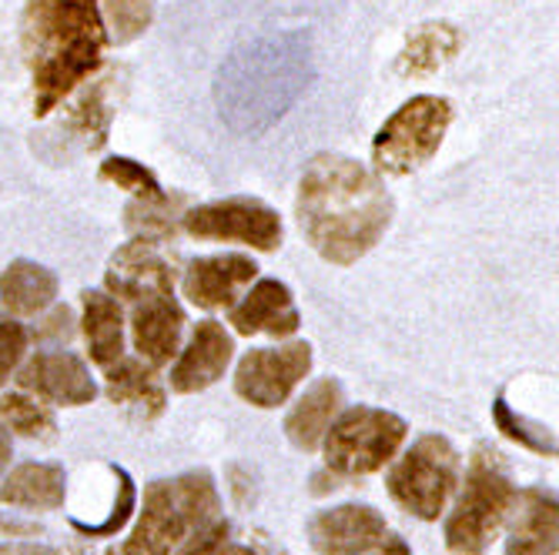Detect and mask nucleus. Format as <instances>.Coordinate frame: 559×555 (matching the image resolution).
Listing matches in <instances>:
<instances>
[{
  "label": "nucleus",
  "mask_w": 559,
  "mask_h": 555,
  "mask_svg": "<svg viewBox=\"0 0 559 555\" xmlns=\"http://www.w3.org/2000/svg\"><path fill=\"white\" fill-rule=\"evenodd\" d=\"M392 221V197L376 171L345 155H319L301 174L298 225L332 265H355Z\"/></svg>",
  "instance_id": "nucleus-1"
},
{
  "label": "nucleus",
  "mask_w": 559,
  "mask_h": 555,
  "mask_svg": "<svg viewBox=\"0 0 559 555\" xmlns=\"http://www.w3.org/2000/svg\"><path fill=\"white\" fill-rule=\"evenodd\" d=\"M21 44L34 77V114L44 118L100 68L108 34L97 0H27Z\"/></svg>",
  "instance_id": "nucleus-2"
},
{
  "label": "nucleus",
  "mask_w": 559,
  "mask_h": 555,
  "mask_svg": "<svg viewBox=\"0 0 559 555\" xmlns=\"http://www.w3.org/2000/svg\"><path fill=\"white\" fill-rule=\"evenodd\" d=\"M312 77V50L305 34H269L248 40L225 61L215 100L238 134L269 131Z\"/></svg>",
  "instance_id": "nucleus-3"
},
{
  "label": "nucleus",
  "mask_w": 559,
  "mask_h": 555,
  "mask_svg": "<svg viewBox=\"0 0 559 555\" xmlns=\"http://www.w3.org/2000/svg\"><path fill=\"white\" fill-rule=\"evenodd\" d=\"M218 512L222 498L212 472L158 479L144 488V512L118 555H171L194 529L215 522Z\"/></svg>",
  "instance_id": "nucleus-4"
},
{
  "label": "nucleus",
  "mask_w": 559,
  "mask_h": 555,
  "mask_svg": "<svg viewBox=\"0 0 559 555\" xmlns=\"http://www.w3.org/2000/svg\"><path fill=\"white\" fill-rule=\"evenodd\" d=\"M513 506L516 488L510 469L496 448L479 445L466 472L463 495L445 519V545L460 555H483Z\"/></svg>",
  "instance_id": "nucleus-5"
},
{
  "label": "nucleus",
  "mask_w": 559,
  "mask_h": 555,
  "mask_svg": "<svg viewBox=\"0 0 559 555\" xmlns=\"http://www.w3.org/2000/svg\"><path fill=\"white\" fill-rule=\"evenodd\" d=\"M452 124V105L436 94H419L379 128L372 141V161L385 174L419 171L445 137Z\"/></svg>",
  "instance_id": "nucleus-6"
},
{
  "label": "nucleus",
  "mask_w": 559,
  "mask_h": 555,
  "mask_svg": "<svg viewBox=\"0 0 559 555\" xmlns=\"http://www.w3.org/2000/svg\"><path fill=\"white\" fill-rule=\"evenodd\" d=\"M389 495L405 512L419 519H439L445 498L460 485V451L442 435H423L405 456L392 466Z\"/></svg>",
  "instance_id": "nucleus-7"
},
{
  "label": "nucleus",
  "mask_w": 559,
  "mask_h": 555,
  "mask_svg": "<svg viewBox=\"0 0 559 555\" xmlns=\"http://www.w3.org/2000/svg\"><path fill=\"white\" fill-rule=\"evenodd\" d=\"M405 422L382 409H348L325 429V462L338 475H369L382 469L405 438Z\"/></svg>",
  "instance_id": "nucleus-8"
},
{
  "label": "nucleus",
  "mask_w": 559,
  "mask_h": 555,
  "mask_svg": "<svg viewBox=\"0 0 559 555\" xmlns=\"http://www.w3.org/2000/svg\"><path fill=\"white\" fill-rule=\"evenodd\" d=\"M185 231L191 238L212 241H241L259 251H275L282 244L278 215L255 197H225L201 205L185 215Z\"/></svg>",
  "instance_id": "nucleus-9"
},
{
  "label": "nucleus",
  "mask_w": 559,
  "mask_h": 555,
  "mask_svg": "<svg viewBox=\"0 0 559 555\" xmlns=\"http://www.w3.org/2000/svg\"><path fill=\"white\" fill-rule=\"evenodd\" d=\"M312 369V345L292 341L282 348H255L238 362L235 391L259 409H278L292 388Z\"/></svg>",
  "instance_id": "nucleus-10"
},
{
  "label": "nucleus",
  "mask_w": 559,
  "mask_h": 555,
  "mask_svg": "<svg viewBox=\"0 0 559 555\" xmlns=\"http://www.w3.org/2000/svg\"><path fill=\"white\" fill-rule=\"evenodd\" d=\"M385 535V519L372 506H338L309 519V539L319 555H366Z\"/></svg>",
  "instance_id": "nucleus-11"
},
{
  "label": "nucleus",
  "mask_w": 559,
  "mask_h": 555,
  "mask_svg": "<svg viewBox=\"0 0 559 555\" xmlns=\"http://www.w3.org/2000/svg\"><path fill=\"white\" fill-rule=\"evenodd\" d=\"M21 388L37 391L47 401H58V406H87V401L97 395L94 378L87 372V365L71 355V351H40L34 355L21 375H17Z\"/></svg>",
  "instance_id": "nucleus-12"
},
{
  "label": "nucleus",
  "mask_w": 559,
  "mask_h": 555,
  "mask_svg": "<svg viewBox=\"0 0 559 555\" xmlns=\"http://www.w3.org/2000/svg\"><path fill=\"white\" fill-rule=\"evenodd\" d=\"M181 328H185V312L175 301V291L147 294L134 301L131 335H134V348L141 362H147L151 369L171 362L181 341Z\"/></svg>",
  "instance_id": "nucleus-13"
},
{
  "label": "nucleus",
  "mask_w": 559,
  "mask_h": 555,
  "mask_svg": "<svg viewBox=\"0 0 559 555\" xmlns=\"http://www.w3.org/2000/svg\"><path fill=\"white\" fill-rule=\"evenodd\" d=\"M231 351H235L231 335L218 322H201L188 348L181 351V359L171 369V388L181 395H191V391L215 385L231 362Z\"/></svg>",
  "instance_id": "nucleus-14"
},
{
  "label": "nucleus",
  "mask_w": 559,
  "mask_h": 555,
  "mask_svg": "<svg viewBox=\"0 0 559 555\" xmlns=\"http://www.w3.org/2000/svg\"><path fill=\"white\" fill-rule=\"evenodd\" d=\"M108 288L128 301L175 291L171 288V265L165 262V255L158 251L155 241L138 238V241L124 244L121 251H115L111 268H108Z\"/></svg>",
  "instance_id": "nucleus-15"
},
{
  "label": "nucleus",
  "mask_w": 559,
  "mask_h": 555,
  "mask_svg": "<svg viewBox=\"0 0 559 555\" xmlns=\"http://www.w3.org/2000/svg\"><path fill=\"white\" fill-rule=\"evenodd\" d=\"M259 265L245 255H215V258H198L185 272V294L198 309H225L238 298L245 285H251Z\"/></svg>",
  "instance_id": "nucleus-16"
},
{
  "label": "nucleus",
  "mask_w": 559,
  "mask_h": 555,
  "mask_svg": "<svg viewBox=\"0 0 559 555\" xmlns=\"http://www.w3.org/2000/svg\"><path fill=\"white\" fill-rule=\"evenodd\" d=\"M231 325L238 335H275L285 338L292 331H298L301 318L295 309V298L288 291V285L265 278L245 294L241 305H235L231 312Z\"/></svg>",
  "instance_id": "nucleus-17"
},
{
  "label": "nucleus",
  "mask_w": 559,
  "mask_h": 555,
  "mask_svg": "<svg viewBox=\"0 0 559 555\" xmlns=\"http://www.w3.org/2000/svg\"><path fill=\"white\" fill-rule=\"evenodd\" d=\"M520 509L506 539V555H556V495L546 488H530L516 495Z\"/></svg>",
  "instance_id": "nucleus-18"
},
{
  "label": "nucleus",
  "mask_w": 559,
  "mask_h": 555,
  "mask_svg": "<svg viewBox=\"0 0 559 555\" xmlns=\"http://www.w3.org/2000/svg\"><path fill=\"white\" fill-rule=\"evenodd\" d=\"M338 406H342V385L335 378H319L288 412V419H285L288 438L301 451H316L322 445V435L332 425Z\"/></svg>",
  "instance_id": "nucleus-19"
},
{
  "label": "nucleus",
  "mask_w": 559,
  "mask_h": 555,
  "mask_svg": "<svg viewBox=\"0 0 559 555\" xmlns=\"http://www.w3.org/2000/svg\"><path fill=\"white\" fill-rule=\"evenodd\" d=\"M84 338L94 365L108 369L124 355V315L105 291H84Z\"/></svg>",
  "instance_id": "nucleus-20"
},
{
  "label": "nucleus",
  "mask_w": 559,
  "mask_h": 555,
  "mask_svg": "<svg viewBox=\"0 0 559 555\" xmlns=\"http://www.w3.org/2000/svg\"><path fill=\"white\" fill-rule=\"evenodd\" d=\"M64 469L61 466H47V462H24L17 466L4 485H0V498L8 506L21 509H61L64 506Z\"/></svg>",
  "instance_id": "nucleus-21"
},
{
  "label": "nucleus",
  "mask_w": 559,
  "mask_h": 555,
  "mask_svg": "<svg viewBox=\"0 0 559 555\" xmlns=\"http://www.w3.org/2000/svg\"><path fill=\"white\" fill-rule=\"evenodd\" d=\"M58 298V275L37 262H14L0 275V309L14 315H37Z\"/></svg>",
  "instance_id": "nucleus-22"
},
{
  "label": "nucleus",
  "mask_w": 559,
  "mask_h": 555,
  "mask_svg": "<svg viewBox=\"0 0 559 555\" xmlns=\"http://www.w3.org/2000/svg\"><path fill=\"white\" fill-rule=\"evenodd\" d=\"M460 31L452 24H426L419 31L409 34L405 47L399 50L395 58V71L402 77H423V74H432L439 71L442 64H449L455 55H460Z\"/></svg>",
  "instance_id": "nucleus-23"
},
{
  "label": "nucleus",
  "mask_w": 559,
  "mask_h": 555,
  "mask_svg": "<svg viewBox=\"0 0 559 555\" xmlns=\"http://www.w3.org/2000/svg\"><path fill=\"white\" fill-rule=\"evenodd\" d=\"M105 372H108V398L118 401V406H134L144 419L158 415L165 409V388L155 378V369L151 365L131 362L121 355Z\"/></svg>",
  "instance_id": "nucleus-24"
},
{
  "label": "nucleus",
  "mask_w": 559,
  "mask_h": 555,
  "mask_svg": "<svg viewBox=\"0 0 559 555\" xmlns=\"http://www.w3.org/2000/svg\"><path fill=\"white\" fill-rule=\"evenodd\" d=\"M0 432H14L21 438H55V412L27 395H0Z\"/></svg>",
  "instance_id": "nucleus-25"
},
{
  "label": "nucleus",
  "mask_w": 559,
  "mask_h": 555,
  "mask_svg": "<svg viewBox=\"0 0 559 555\" xmlns=\"http://www.w3.org/2000/svg\"><path fill=\"white\" fill-rule=\"evenodd\" d=\"M97 11L100 21H105V31H111L115 44H128L138 34H144L151 14H155L151 0H97Z\"/></svg>",
  "instance_id": "nucleus-26"
},
{
  "label": "nucleus",
  "mask_w": 559,
  "mask_h": 555,
  "mask_svg": "<svg viewBox=\"0 0 559 555\" xmlns=\"http://www.w3.org/2000/svg\"><path fill=\"white\" fill-rule=\"evenodd\" d=\"M100 181H111L124 191H131L144 205H165L168 194L162 191V184L155 181V174L144 171L141 165H134L131 158H108L100 165Z\"/></svg>",
  "instance_id": "nucleus-27"
},
{
  "label": "nucleus",
  "mask_w": 559,
  "mask_h": 555,
  "mask_svg": "<svg viewBox=\"0 0 559 555\" xmlns=\"http://www.w3.org/2000/svg\"><path fill=\"white\" fill-rule=\"evenodd\" d=\"M492 419H496L499 432H506L513 442H520V445L539 451V456H556V435H552L546 425L516 415L510 406H506V398H496V401H492Z\"/></svg>",
  "instance_id": "nucleus-28"
},
{
  "label": "nucleus",
  "mask_w": 559,
  "mask_h": 555,
  "mask_svg": "<svg viewBox=\"0 0 559 555\" xmlns=\"http://www.w3.org/2000/svg\"><path fill=\"white\" fill-rule=\"evenodd\" d=\"M111 472H115V479H118L115 512L108 516V522H100V526L74 522V529H78V532H84V535H115V532L128 522V516H131V509H134V482H131V475H128L124 469H111Z\"/></svg>",
  "instance_id": "nucleus-29"
},
{
  "label": "nucleus",
  "mask_w": 559,
  "mask_h": 555,
  "mask_svg": "<svg viewBox=\"0 0 559 555\" xmlns=\"http://www.w3.org/2000/svg\"><path fill=\"white\" fill-rule=\"evenodd\" d=\"M24 351H27V328L11 318H0V382L11 378Z\"/></svg>",
  "instance_id": "nucleus-30"
},
{
  "label": "nucleus",
  "mask_w": 559,
  "mask_h": 555,
  "mask_svg": "<svg viewBox=\"0 0 559 555\" xmlns=\"http://www.w3.org/2000/svg\"><path fill=\"white\" fill-rule=\"evenodd\" d=\"M0 555H55V548L37 542H0Z\"/></svg>",
  "instance_id": "nucleus-31"
},
{
  "label": "nucleus",
  "mask_w": 559,
  "mask_h": 555,
  "mask_svg": "<svg viewBox=\"0 0 559 555\" xmlns=\"http://www.w3.org/2000/svg\"><path fill=\"white\" fill-rule=\"evenodd\" d=\"M379 555H413V548L405 545V539H399V535H382V552Z\"/></svg>",
  "instance_id": "nucleus-32"
},
{
  "label": "nucleus",
  "mask_w": 559,
  "mask_h": 555,
  "mask_svg": "<svg viewBox=\"0 0 559 555\" xmlns=\"http://www.w3.org/2000/svg\"><path fill=\"white\" fill-rule=\"evenodd\" d=\"M212 555H255V552H251L248 545H235V542H228V539H225Z\"/></svg>",
  "instance_id": "nucleus-33"
},
{
  "label": "nucleus",
  "mask_w": 559,
  "mask_h": 555,
  "mask_svg": "<svg viewBox=\"0 0 559 555\" xmlns=\"http://www.w3.org/2000/svg\"><path fill=\"white\" fill-rule=\"evenodd\" d=\"M11 456H14V451H11V442H8L4 435H0V475H4V469L11 466Z\"/></svg>",
  "instance_id": "nucleus-34"
},
{
  "label": "nucleus",
  "mask_w": 559,
  "mask_h": 555,
  "mask_svg": "<svg viewBox=\"0 0 559 555\" xmlns=\"http://www.w3.org/2000/svg\"><path fill=\"white\" fill-rule=\"evenodd\" d=\"M0 529H4V532H37V526H27V522H14V519H0Z\"/></svg>",
  "instance_id": "nucleus-35"
}]
</instances>
